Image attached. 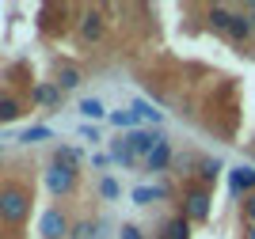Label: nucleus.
Returning <instances> with one entry per match:
<instances>
[{"label": "nucleus", "instance_id": "18", "mask_svg": "<svg viewBox=\"0 0 255 239\" xmlns=\"http://www.w3.org/2000/svg\"><path fill=\"white\" fill-rule=\"evenodd\" d=\"M57 87H61V91H76V87H80V83H84V76H80V69H73V65H65V69H57Z\"/></svg>", "mask_w": 255, "mask_h": 239}, {"label": "nucleus", "instance_id": "28", "mask_svg": "<svg viewBox=\"0 0 255 239\" xmlns=\"http://www.w3.org/2000/svg\"><path fill=\"white\" fill-rule=\"evenodd\" d=\"M92 163H96V167H107V163H111V156H107V152H96V159H92Z\"/></svg>", "mask_w": 255, "mask_h": 239}, {"label": "nucleus", "instance_id": "25", "mask_svg": "<svg viewBox=\"0 0 255 239\" xmlns=\"http://www.w3.org/2000/svg\"><path fill=\"white\" fill-rule=\"evenodd\" d=\"M191 167H194V159L187 156V152H183V156H175V159H171V171H175V175H191Z\"/></svg>", "mask_w": 255, "mask_h": 239}, {"label": "nucleus", "instance_id": "21", "mask_svg": "<svg viewBox=\"0 0 255 239\" xmlns=\"http://www.w3.org/2000/svg\"><path fill=\"white\" fill-rule=\"evenodd\" d=\"M111 125H118V129H129V133H133V129H141V122L133 118V110H115V114H111Z\"/></svg>", "mask_w": 255, "mask_h": 239}, {"label": "nucleus", "instance_id": "22", "mask_svg": "<svg viewBox=\"0 0 255 239\" xmlns=\"http://www.w3.org/2000/svg\"><path fill=\"white\" fill-rule=\"evenodd\" d=\"M50 137H53L50 125H31V129H27L19 141H23V145H38V141H50Z\"/></svg>", "mask_w": 255, "mask_h": 239}, {"label": "nucleus", "instance_id": "8", "mask_svg": "<svg viewBox=\"0 0 255 239\" xmlns=\"http://www.w3.org/2000/svg\"><path fill=\"white\" fill-rule=\"evenodd\" d=\"M171 159H175V148H171V141L164 137V141L152 148V156L145 159V171H152V175H160V171H171Z\"/></svg>", "mask_w": 255, "mask_h": 239}, {"label": "nucleus", "instance_id": "10", "mask_svg": "<svg viewBox=\"0 0 255 239\" xmlns=\"http://www.w3.org/2000/svg\"><path fill=\"white\" fill-rule=\"evenodd\" d=\"M61 87H57V83H34V91H31V99L38 106H50V110H57V106H61Z\"/></svg>", "mask_w": 255, "mask_h": 239}, {"label": "nucleus", "instance_id": "4", "mask_svg": "<svg viewBox=\"0 0 255 239\" xmlns=\"http://www.w3.org/2000/svg\"><path fill=\"white\" fill-rule=\"evenodd\" d=\"M126 141H129V152L137 156V163H145V159L152 156V148L164 141V133H160V129H145V125H141V129L126 133Z\"/></svg>", "mask_w": 255, "mask_h": 239}, {"label": "nucleus", "instance_id": "23", "mask_svg": "<svg viewBox=\"0 0 255 239\" xmlns=\"http://www.w3.org/2000/svg\"><path fill=\"white\" fill-rule=\"evenodd\" d=\"M99 194H103V201H118V194H122V186H118L111 175L99 178Z\"/></svg>", "mask_w": 255, "mask_h": 239}, {"label": "nucleus", "instance_id": "7", "mask_svg": "<svg viewBox=\"0 0 255 239\" xmlns=\"http://www.w3.org/2000/svg\"><path fill=\"white\" fill-rule=\"evenodd\" d=\"M229 194H236V198L255 194V167L252 163H240V167L229 171Z\"/></svg>", "mask_w": 255, "mask_h": 239}, {"label": "nucleus", "instance_id": "6", "mask_svg": "<svg viewBox=\"0 0 255 239\" xmlns=\"http://www.w3.org/2000/svg\"><path fill=\"white\" fill-rule=\"evenodd\" d=\"M38 232H42V239H65L73 232V224H69V217L61 209H46L42 220H38Z\"/></svg>", "mask_w": 255, "mask_h": 239}, {"label": "nucleus", "instance_id": "9", "mask_svg": "<svg viewBox=\"0 0 255 239\" xmlns=\"http://www.w3.org/2000/svg\"><path fill=\"white\" fill-rule=\"evenodd\" d=\"M225 34H229V38H233L236 46H240V42H248V38L255 34V23H252V15H248V11H236V15H233V23H229V31H225Z\"/></svg>", "mask_w": 255, "mask_h": 239}, {"label": "nucleus", "instance_id": "16", "mask_svg": "<svg viewBox=\"0 0 255 239\" xmlns=\"http://www.w3.org/2000/svg\"><path fill=\"white\" fill-rule=\"evenodd\" d=\"M129 110H133V118H137V122H149V125H160V122H164V114H160L152 103H145V99H133V106H129Z\"/></svg>", "mask_w": 255, "mask_h": 239}, {"label": "nucleus", "instance_id": "13", "mask_svg": "<svg viewBox=\"0 0 255 239\" xmlns=\"http://www.w3.org/2000/svg\"><path fill=\"white\" fill-rule=\"evenodd\" d=\"M103 228H107L103 220H76L73 232H69V239H103L107 236Z\"/></svg>", "mask_w": 255, "mask_h": 239}, {"label": "nucleus", "instance_id": "27", "mask_svg": "<svg viewBox=\"0 0 255 239\" xmlns=\"http://www.w3.org/2000/svg\"><path fill=\"white\" fill-rule=\"evenodd\" d=\"M118 239H145V232H141L137 224H122V232H118Z\"/></svg>", "mask_w": 255, "mask_h": 239}, {"label": "nucleus", "instance_id": "20", "mask_svg": "<svg viewBox=\"0 0 255 239\" xmlns=\"http://www.w3.org/2000/svg\"><path fill=\"white\" fill-rule=\"evenodd\" d=\"M53 163H61V167H80V148H69V145H57L53 148Z\"/></svg>", "mask_w": 255, "mask_h": 239}, {"label": "nucleus", "instance_id": "17", "mask_svg": "<svg viewBox=\"0 0 255 239\" xmlns=\"http://www.w3.org/2000/svg\"><path fill=\"white\" fill-rule=\"evenodd\" d=\"M233 15H236V11L233 8H221V4H213V8L210 11H206V19H210V27H213V31H229V23H233Z\"/></svg>", "mask_w": 255, "mask_h": 239}, {"label": "nucleus", "instance_id": "3", "mask_svg": "<svg viewBox=\"0 0 255 239\" xmlns=\"http://www.w3.org/2000/svg\"><path fill=\"white\" fill-rule=\"evenodd\" d=\"M183 217L191 220V224L210 220V190L206 186H191L187 194H183Z\"/></svg>", "mask_w": 255, "mask_h": 239}, {"label": "nucleus", "instance_id": "29", "mask_svg": "<svg viewBox=\"0 0 255 239\" xmlns=\"http://www.w3.org/2000/svg\"><path fill=\"white\" fill-rule=\"evenodd\" d=\"M248 156H252V167H255V141H252V148H248Z\"/></svg>", "mask_w": 255, "mask_h": 239}, {"label": "nucleus", "instance_id": "11", "mask_svg": "<svg viewBox=\"0 0 255 239\" xmlns=\"http://www.w3.org/2000/svg\"><path fill=\"white\" fill-rule=\"evenodd\" d=\"M160 239H191V220L175 213V217L164 220V228H160Z\"/></svg>", "mask_w": 255, "mask_h": 239}, {"label": "nucleus", "instance_id": "24", "mask_svg": "<svg viewBox=\"0 0 255 239\" xmlns=\"http://www.w3.org/2000/svg\"><path fill=\"white\" fill-rule=\"evenodd\" d=\"M80 114L84 118H107V110H103L99 99H80Z\"/></svg>", "mask_w": 255, "mask_h": 239}, {"label": "nucleus", "instance_id": "5", "mask_svg": "<svg viewBox=\"0 0 255 239\" xmlns=\"http://www.w3.org/2000/svg\"><path fill=\"white\" fill-rule=\"evenodd\" d=\"M76 31H80V38L88 42V46H96V42H103L107 34V19H103V8H88L80 19H76Z\"/></svg>", "mask_w": 255, "mask_h": 239}, {"label": "nucleus", "instance_id": "2", "mask_svg": "<svg viewBox=\"0 0 255 239\" xmlns=\"http://www.w3.org/2000/svg\"><path fill=\"white\" fill-rule=\"evenodd\" d=\"M46 190H50L53 198H69V194H73L76 190V171L73 167H61V163H50L46 167Z\"/></svg>", "mask_w": 255, "mask_h": 239}, {"label": "nucleus", "instance_id": "26", "mask_svg": "<svg viewBox=\"0 0 255 239\" xmlns=\"http://www.w3.org/2000/svg\"><path fill=\"white\" fill-rule=\"evenodd\" d=\"M244 220H248V228H255V194L244 198Z\"/></svg>", "mask_w": 255, "mask_h": 239}, {"label": "nucleus", "instance_id": "15", "mask_svg": "<svg viewBox=\"0 0 255 239\" xmlns=\"http://www.w3.org/2000/svg\"><path fill=\"white\" fill-rule=\"evenodd\" d=\"M111 159H115V163H122V167H137V156L129 152V141H126V137L111 141Z\"/></svg>", "mask_w": 255, "mask_h": 239}, {"label": "nucleus", "instance_id": "19", "mask_svg": "<svg viewBox=\"0 0 255 239\" xmlns=\"http://www.w3.org/2000/svg\"><path fill=\"white\" fill-rule=\"evenodd\" d=\"M23 114V103L15 99V95H0V125L15 122V118Z\"/></svg>", "mask_w": 255, "mask_h": 239}, {"label": "nucleus", "instance_id": "14", "mask_svg": "<svg viewBox=\"0 0 255 239\" xmlns=\"http://www.w3.org/2000/svg\"><path fill=\"white\" fill-rule=\"evenodd\" d=\"M221 159L217 156H206V159H198V182H202V186H210V182H217V178H221Z\"/></svg>", "mask_w": 255, "mask_h": 239}, {"label": "nucleus", "instance_id": "12", "mask_svg": "<svg viewBox=\"0 0 255 239\" xmlns=\"http://www.w3.org/2000/svg\"><path fill=\"white\" fill-rule=\"evenodd\" d=\"M168 194H171V186H168V182H160V186H137L129 198H133V205H152V201L168 198Z\"/></svg>", "mask_w": 255, "mask_h": 239}, {"label": "nucleus", "instance_id": "1", "mask_svg": "<svg viewBox=\"0 0 255 239\" xmlns=\"http://www.w3.org/2000/svg\"><path fill=\"white\" fill-rule=\"evenodd\" d=\"M31 213V194L23 186H4L0 190V220L4 224H23Z\"/></svg>", "mask_w": 255, "mask_h": 239}, {"label": "nucleus", "instance_id": "30", "mask_svg": "<svg viewBox=\"0 0 255 239\" xmlns=\"http://www.w3.org/2000/svg\"><path fill=\"white\" fill-rule=\"evenodd\" d=\"M248 239H255V228H248Z\"/></svg>", "mask_w": 255, "mask_h": 239}]
</instances>
